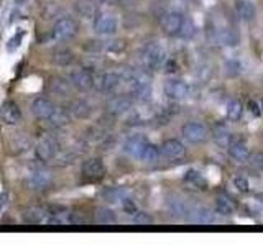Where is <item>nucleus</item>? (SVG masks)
<instances>
[{
    "mask_svg": "<svg viewBox=\"0 0 263 246\" xmlns=\"http://www.w3.org/2000/svg\"><path fill=\"white\" fill-rule=\"evenodd\" d=\"M97 223H102V225H114L115 221H117V217H115V213L109 209H101L97 212Z\"/></svg>",
    "mask_w": 263,
    "mask_h": 246,
    "instance_id": "obj_27",
    "label": "nucleus"
},
{
    "mask_svg": "<svg viewBox=\"0 0 263 246\" xmlns=\"http://www.w3.org/2000/svg\"><path fill=\"white\" fill-rule=\"evenodd\" d=\"M166 71L168 72H175L176 71V63L175 61H168L166 63Z\"/></svg>",
    "mask_w": 263,
    "mask_h": 246,
    "instance_id": "obj_39",
    "label": "nucleus"
},
{
    "mask_svg": "<svg viewBox=\"0 0 263 246\" xmlns=\"http://www.w3.org/2000/svg\"><path fill=\"white\" fill-rule=\"evenodd\" d=\"M53 90L58 94H68V90H69V82H64V80H54L53 82Z\"/></svg>",
    "mask_w": 263,
    "mask_h": 246,
    "instance_id": "obj_34",
    "label": "nucleus"
},
{
    "mask_svg": "<svg viewBox=\"0 0 263 246\" xmlns=\"http://www.w3.org/2000/svg\"><path fill=\"white\" fill-rule=\"evenodd\" d=\"M260 107H261V112H263V98H261V102H260Z\"/></svg>",
    "mask_w": 263,
    "mask_h": 246,
    "instance_id": "obj_41",
    "label": "nucleus"
},
{
    "mask_svg": "<svg viewBox=\"0 0 263 246\" xmlns=\"http://www.w3.org/2000/svg\"><path fill=\"white\" fill-rule=\"evenodd\" d=\"M71 112H72L74 115H76V117H79V118H84V117H87V115H89L90 109H89V105H87L86 102L78 100V102H74V104H72V109H71Z\"/></svg>",
    "mask_w": 263,
    "mask_h": 246,
    "instance_id": "obj_30",
    "label": "nucleus"
},
{
    "mask_svg": "<svg viewBox=\"0 0 263 246\" xmlns=\"http://www.w3.org/2000/svg\"><path fill=\"white\" fill-rule=\"evenodd\" d=\"M60 151V146H58V141L53 138H45L36 145L35 148V154H36V159L41 162H48L51 161L54 156Z\"/></svg>",
    "mask_w": 263,
    "mask_h": 246,
    "instance_id": "obj_7",
    "label": "nucleus"
},
{
    "mask_svg": "<svg viewBox=\"0 0 263 246\" xmlns=\"http://www.w3.org/2000/svg\"><path fill=\"white\" fill-rule=\"evenodd\" d=\"M183 136L184 139H187L189 143L193 145H199V143H204L205 139L209 138V131L208 128H205L202 123H186V125H183Z\"/></svg>",
    "mask_w": 263,
    "mask_h": 246,
    "instance_id": "obj_4",
    "label": "nucleus"
},
{
    "mask_svg": "<svg viewBox=\"0 0 263 246\" xmlns=\"http://www.w3.org/2000/svg\"><path fill=\"white\" fill-rule=\"evenodd\" d=\"M79 27L74 18L71 16H63V18L56 20L54 27L51 30V36L56 41H69L78 35Z\"/></svg>",
    "mask_w": 263,
    "mask_h": 246,
    "instance_id": "obj_1",
    "label": "nucleus"
},
{
    "mask_svg": "<svg viewBox=\"0 0 263 246\" xmlns=\"http://www.w3.org/2000/svg\"><path fill=\"white\" fill-rule=\"evenodd\" d=\"M54 110H56V105L49 100V98H45V97H38L31 104V112L40 120H49V117L54 113Z\"/></svg>",
    "mask_w": 263,
    "mask_h": 246,
    "instance_id": "obj_10",
    "label": "nucleus"
},
{
    "mask_svg": "<svg viewBox=\"0 0 263 246\" xmlns=\"http://www.w3.org/2000/svg\"><path fill=\"white\" fill-rule=\"evenodd\" d=\"M142 159L145 162H156L160 159V148L153 143H146L143 154H142Z\"/></svg>",
    "mask_w": 263,
    "mask_h": 246,
    "instance_id": "obj_25",
    "label": "nucleus"
},
{
    "mask_svg": "<svg viewBox=\"0 0 263 246\" xmlns=\"http://www.w3.org/2000/svg\"><path fill=\"white\" fill-rule=\"evenodd\" d=\"M25 184L31 191H45L53 184V174L43 168L31 169L25 177Z\"/></svg>",
    "mask_w": 263,
    "mask_h": 246,
    "instance_id": "obj_2",
    "label": "nucleus"
},
{
    "mask_svg": "<svg viewBox=\"0 0 263 246\" xmlns=\"http://www.w3.org/2000/svg\"><path fill=\"white\" fill-rule=\"evenodd\" d=\"M164 92L170 98H175V100H181L184 98L189 92V87L186 82L179 80V79H171L164 84Z\"/></svg>",
    "mask_w": 263,
    "mask_h": 246,
    "instance_id": "obj_13",
    "label": "nucleus"
},
{
    "mask_svg": "<svg viewBox=\"0 0 263 246\" xmlns=\"http://www.w3.org/2000/svg\"><path fill=\"white\" fill-rule=\"evenodd\" d=\"M184 180H186V182H193V184H196V186H199V189H205V187H208V182L204 180V177H201L199 172H196V171H193V169L186 172Z\"/></svg>",
    "mask_w": 263,
    "mask_h": 246,
    "instance_id": "obj_29",
    "label": "nucleus"
},
{
    "mask_svg": "<svg viewBox=\"0 0 263 246\" xmlns=\"http://www.w3.org/2000/svg\"><path fill=\"white\" fill-rule=\"evenodd\" d=\"M94 77L96 76L92 74V71L82 68V69H78V71L71 72L69 84L72 87H76L78 90H89V89L94 87Z\"/></svg>",
    "mask_w": 263,
    "mask_h": 246,
    "instance_id": "obj_6",
    "label": "nucleus"
},
{
    "mask_svg": "<svg viewBox=\"0 0 263 246\" xmlns=\"http://www.w3.org/2000/svg\"><path fill=\"white\" fill-rule=\"evenodd\" d=\"M226 113H227V118L229 120H238L242 117V113H243V105H242V102L240 100H230L229 104H227V110H226Z\"/></svg>",
    "mask_w": 263,
    "mask_h": 246,
    "instance_id": "obj_22",
    "label": "nucleus"
},
{
    "mask_svg": "<svg viewBox=\"0 0 263 246\" xmlns=\"http://www.w3.org/2000/svg\"><path fill=\"white\" fill-rule=\"evenodd\" d=\"M216 212L220 213V215H232V213L235 212V205L232 200H229L227 197H217Z\"/></svg>",
    "mask_w": 263,
    "mask_h": 246,
    "instance_id": "obj_21",
    "label": "nucleus"
},
{
    "mask_svg": "<svg viewBox=\"0 0 263 246\" xmlns=\"http://www.w3.org/2000/svg\"><path fill=\"white\" fill-rule=\"evenodd\" d=\"M120 82H122V77L119 72H104L94 77V87L99 92L109 94V92H114V90L120 86Z\"/></svg>",
    "mask_w": 263,
    "mask_h": 246,
    "instance_id": "obj_5",
    "label": "nucleus"
},
{
    "mask_svg": "<svg viewBox=\"0 0 263 246\" xmlns=\"http://www.w3.org/2000/svg\"><path fill=\"white\" fill-rule=\"evenodd\" d=\"M229 154L232 159H235L238 162H243L250 158V150L243 141H240V139L232 138V141H230V145H229Z\"/></svg>",
    "mask_w": 263,
    "mask_h": 246,
    "instance_id": "obj_16",
    "label": "nucleus"
},
{
    "mask_svg": "<svg viewBox=\"0 0 263 246\" xmlns=\"http://www.w3.org/2000/svg\"><path fill=\"white\" fill-rule=\"evenodd\" d=\"M161 153L170 159H179L186 154V148L179 139H166L161 145Z\"/></svg>",
    "mask_w": 263,
    "mask_h": 246,
    "instance_id": "obj_15",
    "label": "nucleus"
},
{
    "mask_svg": "<svg viewBox=\"0 0 263 246\" xmlns=\"http://www.w3.org/2000/svg\"><path fill=\"white\" fill-rule=\"evenodd\" d=\"M237 12H238V16L245 22H250L255 18V7L250 2H240L237 5Z\"/></svg>",
    "mask_w": 263,
    "mask_h": 246,
    "instance_id": "obj_24",
    "label": "nucleus"
},
{
    "mask_svg": "<svg viewBox=\"0 0 263 246\" xmlns=\"http://www.w3.org/2000/svg\"><path fill=\"white\" fill-rule=\"evenodd\" d=\"M132 223L134 225H150V223H153V218L145 212H135L134 218H132Z\"/></svg>",
    "mask_w": 263,
    "mask_h": 246,
    "instance_id": "obj_31",
    "label": "nucleus"
},
{
    "mask_svg": "<svg viewBox=\"0 0 263 246\" xmlns=\"http://www.w3.org/2000/svg\"><path fill=\"white\" fill-rule=\"evenodd\" d=\"M51 125H54V127H63V125H66V123L69 121V115H68V112L66 110H63V109H58L56 107V110H54V113L49 117V120H48Z\"/></svg>",
    "mask_w": 263,
    "mask_h": 246,
    "instance_id": "obj_26",
    "label": "nucleus"
},
{
    "mask_svg": "<svg viewBox=\"0 0 263 246\" xmlns=\"http://www.w3.org/2000/svg\"><path fill=\"white\" fill-rule=\"evenodd\" d=\"M224 69H226V74L227 76H237L238 72H240V63L238 61H234V59H230L224 64Z\"/></svg>",
    "mask_w": 263,
    "mask_h": 246,
    "instance_id": "obj_32",
    "label": "nucleus"
},
{
    "mask_svg": "<svg viewBox=\"0 0 263 246\" xmlns=\"http://www.w3.org/2000/svg\"><path fill=\"white\" fill-rule=\"evenodd\" d=\"M117 20L109 13H99L94 16V30L99 35H114L117 31Z\"/></svg>",
    "mask_w": 263,
    "mask_h": 246,
    "instance_id": "obj_9",
    "label": "nucleus"
},
{
    "mask_svg": "<svg viewBox=\"0 0 263 246\" xmlns=\"http://www.w3.org/2000/svg\"><path fill=\"white\" fill-rule=\"evenodd\" d=\"M252 164L257 169H260V171H263V151H260V153H255L253 156H252Z\"/></svg>",
    "mask_w": 263,
    "mask_h": 246,
    "instance_id": "obj_35",
    "label": "nucleus"
},
{
    "mask_svg": "<svg viewBox=\"0 0 263 246\" xmlns=\"http://www.w3.org/2000/svg\"><path fill=\"white\" fill-rule=\"evenodd\" d=\"M191 221L194 223H212L214 221V213L208 207H197L191 212Z\"/></svg>",
    "mask_w": 263,
    "mask_h": 246,
    "instance_id": "obj_18",
    "label": "nucleus"
},
{
    "mask_svg": "<svg viewBox=\"0 0 263 246\" xmlns=\"http://www.w3.org/2000/svg\"><path fill=\"white\" fill-rule=\"evenodd\" d=\"M214 139H216L219 146L229 148L230 141H232V136H230L226 125H216L214 127Z\"/></svg>",
    "mask_w": 263,
    "mask_h": 246,
    "instance_id": "obj_19",
    "label": "nucleus"
},
{
    "mask_svg": "<svg viewBox=\"0 0 263 246\" xmlns=\"http://www.w3.org/2000/svg\"><path fill=\"white\" fill-rule=\"evenodd\" d=\"M247 107H249V112L253 115V117H260V115H261V107L255 100H249V105H247Z\"/></svg>",
    "mask_w": 263,
    "mask_h": 246,
    "instance_id": "obj_37",
    "label": "nucleus"
},
{
    "mask_svg": "<svg viewBox=\"0 0 263 246\" xmlns=\"http://www.w3.org/2000/svg\"><path fill=\"white\" fill-rule=\"evenodd\" d=\"M0 118L7 125H16L22 120V112L13 100H7L0 107Z\"/></svg>",
    "mask_w": 263,
    "mask_h": 246,
    "instance_id": "obj_11",
    "label": "nucleus"
},
{
    "mask_svg": "<svg viewBox=\"0 0 263 246\" xmlns=\"http://www.w3.org/2000/svg\"><path fill=\"white\" fill-rule=\"evenodd\" d=\"M51 61L56 66H69L74 61V54L69 51V49H56V51L51 54Z\"/></svg>",
    "mask_w": 263,
    "mask_h": 246,
    "instance_id": "obj_20",
    "label": "nucleus"
},
{
    "mask_svg": "<svg viewBox=\"0 0 263 246\" xmlns=\"http://www.w3.org/2000/svg\"><path fill=\"white\" fill-rule=\"evenodd\" d=\"M94 4H105V2H109V0H92Z\"/></svg>",
    "mask_w": 263,
    "mask_h": 246,
    "instance_id": "obj_40",
    "label": "nucleus"
},
{
    "mask_svg": "<svg viewBox=\"0 0 263 246\" xmlns=\"http://www.w3.org/2000/svg\"><path fill=\"white\" fill-rule=\"evenodd\" d=\"M234 186H235L240 192H247V191L250 189L249 179H247L245 176H235V177H234Z\"/></svg>",
    "mask_w": 263,
    "mask_h": 246,
    "instance_id": "obj_33",
    "label": "nucleus"
},
{
    "mask_svg": "<svg viewBox=\"0 0 263 246\" xmlns=\"http://www.w3.org/2000/svg\"><path fill=\"white\" fill-rule=\"evenodd\" d=\"M146 139L143 136H140V135H135V136H130L127 141H125V151L130 154V156H134V158H142V154H143V150H145V146H146Z\"/></svg>",
    "mask_w": 263,
    "mask_h": 246,
    "instance_id": "obj_17",
    "label": "nucleus"
},
{
    "mask_svg": "<svg viewBox=\"0 0 263 246\" xmlns=\"http://www.w3.org/2000/svg\"><path fill=\"white\" fill-rule=\"evenodd\" d=\"M142 61L146 68L150 69H156L160 68L164 61V54H163V49L161 46L156 43V41H150L146 43L142 49Z\"/></svg>",
    "mask_w": 263,
    "mask_h": 246,
    "instance_id": "obj_3",
    "label": "nucleus"
},
{
    "mask_svg": "<svg viewBox=\"0 0 263 246\" xmlns=\"http://www.w3.org/2000/svg\"><path fill=\"white\" fill-rule=\"evenodd\" d=\"M48 212L41 210V209H31L25 213V221L27 223H45Z\"/></svg>",
    "mask_w": 263,
    "mask_h": 246,
    "instance_id": "obj_23",
    "label": "nucleus"
},
{
    "mask_svg": "<svg viewBox=\"0 0 263 246\" xmlns=\"http://www.w3.org/2000/svg\"><path fill=\"white\" fill-rule=\"evenodd\" d=\"M132 105H134V97L117 95L107 104V112H109L110 115H120L123 112H127L128 109H132Z\"/></svg>",
    "mask_w": 263,
    "mask_h": 246,
    "instance_id": "obj_14",
    "label": "nucleus"
},
{
    "mask_svg": "<svg viewBox=\"0 0 263 246\" xmlns=\"http://www.w3.org/2000/svg\"><path fill=\"white\" fill-rule=\"evenodd\" d=\"M7 202H8V192H2L0 194V210L5 207Z\"/></svg>",
    "mask_w": 263,
    "mask_h": 246,
    "instance_id": "obj_38",
    "label": "nucleus"
},
{
    "mask_svg": "<svg viewBox=\"0 0 263 246\" xmlns=\"http://www.w3.org/2000/svg\"><path fill=\"white\" fill-rule=\"evenodd\" d=\"M23 38H25V30L20 28L10 39H8V43H7V51H8V53H15L16 49H18V48L22 46Z\"/></svg>",
    "mask_w": 263,
    "mask_h": 246,
    "instance_id": "obj_28",
    "label": "nucleus"
},
{
    "mask_svg": "<svg viewBox=\"0 0 263 246\" xmlns=\"http://www.w3.org/2000/svg\"><path fill=\"white\" fill-rule=\"evenodd\" d=\"M184 27L183 15L178 12H166L161 18V28L166 35H178Z\"/></svg>",
    "mask_w": 263,
    "mask_h": 246,
    "instance_id": "obj_8",
    "label": "nucleus"
},
{
    "mask_svg": "<svg viewBox=\"0 0 263 246\" xmlns=\"http://www.w3.org/2000/svg\"><path fill=\"white\" fill-rule=\"evenodd\" d=\"M82 174H84V177L92 179V180L104 177V174H105V166H104L102 159L90 158V159L84 161V164H82Z\"/></svg>",
    "mask_w": 263,
    "mask_h": 246,
    "instance_id": "obj_12",
    "label": "nucleus"
},
{
    "mask_svg": "<svg viewBox=\"0 0 263 246\" xmlns=\"http://www.w3.org/2000/svg\"><path fill=\"white\" fill-rule=\"evenodd\" d=\"M122 209L125 210L127 213H135L137 212V205H135L134 200L125 199V200H122Z\"/></svg>",
    "mask_w": 263,
    "mask_h": 246,
    "instance_id": "obj_36",
    "label": "nucleus"
}]
</instances>
